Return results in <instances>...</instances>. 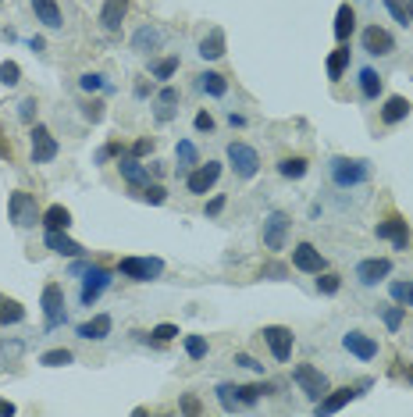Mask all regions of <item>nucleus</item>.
I'll return each instance as SVG.
<instances>
[{
  "instance_id": "nucleus-1",
  "label": "nucleus",
  "mask_w": 413,
  "mask_h": 417,
  "mask_svg": "<svg viewBox=\"0 0 413 417\" xmlns=\"http://www.w3.org/2000/svg\"><path fill=\"white\" fill-rule=\"evenodd\" d=\"M8 218L15 222V229H33V225L43 222V211H40V203H36L33 193L15 189V193L8 196Z\"/></svg>"
},
{
  "instance_id": "nucleus-2",
  "label": "nucleus",
  "mask_w": 413,
  "mask_h": 417,
  "mask_svg": "<svg viewBox=\"0 0 413 417\" xmlns=\"http://www.w3.org/2000/svg\"><path fill=\"white\" fill-rule=\"evenodd\" d=\"M275 385L271 381H257V385H218V399L225 410H236V406H253L260 396H271Z\"/></svg>"
},
{
  "instance_id": "nucleus-3",
  "label": "nucleus",
  "mask_w": 413,
  "mask_h": 417,
  "mask_svg": "<svg viewBox=\"0 0 413 417\" xmlns=\"http://www.w3.org/2000/svg\"><path fill=\"white\" fill-rule=\"evenodd\" d=\"M367 175H370V164H367L363 157H335V161H331V178H335V185H342V189L367 182Z\"/></svg>"
},
{
  "instance_id": "nucleus-4",
  "label": "nucleus",
  "mask_w": 413,
  "mask_h": 417,
  "mask_svg": "<svg viewBox=\"0 0 413 417\" xmlns=\"http://www.w3.org/2000/svg\"><path fill=\"white\" fill-rule=\"evenodd\" d=\"M118 271L132 282H153L157 275H164V261L160 257H121Z\"/></svg>"
},
{
  "instance_id": "nucleus-5",
  "label": "nucleus",
  "mask_w": 413,
  "mask_h": 417,
  "mask_svg": "<svg viewBox=\"0 0 413 417\" xmlns=\"http://www.w3.org/2000/svg\"><path fill=\"white\" fill-rule=\"evenodd\" d=\"M218 178H221V164H218V161H206V164H196V168L185 175V189H189L192 196H206V193L218 185Z\"/></svg>"
},
{
  "instance_id": "nucleus-6",
  "label": "nucleus",
  "mask_w": 413,
  "mask_h": 417,
  "mask_svg": "<svg viewBox=\"0 0 413 417\" xmlns=\"http://www.w3.org/2000/svg\"><path fill=\"white\" fill-rule=\"evenodd\" d=\"M228 164H232V171L239 175V178H253L257 171H260V157H257V150L250 146V143H228Z\"/></svg>"
},
{
  "instance_id": "nucleus-7",
  "label": "nucleus",
  "mask_w": 413,
  "mask_h": 417,
  "mask_svg": "<svg viewBox=\"0 0 413 417\" xmlns=\"http://www.w3.org/2000/svg\"><path fill=\"white\" fill-rule=\"evenodd\" d=\"M82 275H86V278H82V307H93V303L107 293V286H111V271H107V268H100V264H89Z\"/></svg>"
},
{
  "instance_id": "nucleus-8",
  "label": "nucleus",
  "mask_w": 413,
  "mask_h": 417,
  "mask_svg": "<svg viewBox=\"0 0 413 417\" xmlns=\"http://www.w3.org/2000/svg\"><path fill=\"white\" fill-rule=\"evenodd\" d=\"M43 318H47V328H57V325H65V289L57 286V282H47L43 286Z\"/></svg>"
},
{
  "instance_id": "nucleus-9",
  "label": "nucleus",
  "mask_w": 413,
  "mask_h": 417,
  "mask_svg": "<svg viewBox=\"0 0 413 417\" xmlns=\"http://www.w3.org/2000/svg\"><path fill=\"white\" fill-rule=\"evenodd\" d=\"M292 378H296V385H299V389H303V392H307L314 403H317V399H321V396L331 389V385H328V378H324V374H321L314 364H296Z\"/></svg>"
},
{
  "instance_id": "nucleus-10",
  "label": "nucleus",
  "mask_w": 413,
  "mask_h": 417,
  "mask_svg": "<svg viewBox=\"0 0 413 417\" xmlns=\"http://www.w3.org/2000/svg\"><path fill=\"white\" fill-rule=\"evenodd\" d=\"M29 139H33V164H50L57 157V150H61L57 139H54V132L47 125H33Z\"/></svg>"
},
{
  "instance_id": "nucleus-11",
  "label": "nucleus",
  "mask_w": 413,
  "mask_h": 417,
  "mask_svg": "<svg viewBox=\"0 0 413 417\" xmlns=\"http://www.w3.org/2000/svg\"><path fill=\"white\" fill-rule=\"evenodd\" d=\"M289 215L285 211H271L268 215V222H264V247L271 250V254H278V250H285V236H289Z\"/></svg>"
},
{
  "instance_id": "nucleus-12",
  "label": "nucleus",
  "mask_w": 413,
  "mask_h": 417,
  "mask_svg": "<svg viewBox=\"0 0 413 417\" xmlns=\"http://www.w3.org/2000/svg\"><path fill=\"white\" fill-rule=\"evenodd\" d=\"M260 335H264V342H268V350H271V357H275V360H282V364H285V360L292 357V342H296V335H292L285 325H268Z\"/></svg>"
},
{
  "instance_id": "nucleus-13",
  "label": "nucleus",
  "mask_w": 413,
  "mask_h": 417,
  "mask_svg": "<svg viewBox=\"0 0 413 417\" xmlns=\"http://www.w3.org/2000/svg\"><path fill=\"white\" fill-rule=\"evenodd\" d=\"M363 50H367V54H374V58H385V54H392V50H395V40H392V33H388V29H381V26H367V29H363Z\"/></svg>"
},
{
  "instance_id": "nucleus-14",
  "label": "nucleus",
  "mask_w": 413,
  "mask_h": 417,
  "mask_svg": "<svg viewBox=\"0 0 413 417\" xmlns=\"http://www.w3.org/2000/svg\"><path fill=\"white\" fill-rule=\"evenodd\" d=\"M378 239H388L395 250H409V229H406V222L399 215H392V218H385L378 225Z\"/></svg>"
},
{
  "instance_id": "nucleus-15",
  "label": "nucleus",
  "mask_w": 413,
  "mask_h": 417,
  "mask_svg": "<svg viewBox=\"0 0 413 417\" xmlns=\"http://www.w3.org/2000/svg\"><path fill=\"white\" fill-rule=\"evenodd\" d=\"M292 268H299V271H307V275H321V271H324V257H321V250H317L314 243H299V247L292 250Z\"/></svg>"
},
{
  "instance_id": "nucleus-16",
  "label": "nucleus",
  "mask_w": 413,
  "mask_h": 417,
  "mask_svg": "<svg viewBox=\"0 0 413 417\" xmlns=\"http://www.w3.org/2000/svg\"><path fill=\"white\" fill-rule=\"evenodd\" d=\"M360 396V385L353 389V385H342V389H328L321 399H317V413H338L346 403H353Z\"/></svg>"
},
{
  "instance_id": "nucleus-17",
  "label": "nucleus",
  "mask_w": 413,
  "mask_h": 417,
  "mask_svg": "<svg viewBox=\"0 0 413 417\" xmlns=\"http://www.w3.org/2000/svg\"><path fill=\"white\" fill-rule=\"evenodd\" d=\"M388 271H392V261L388 257H370V261H360L356 264V278L363 286H378L381 278H388Z\"/></svg>"
},
{
  "instance_id": "nucleus-18",
  "label": "nucleus",
  "mask_w": 413,
  "mask_h": 417,
  "mask_svg": "<svg viewBox=\"0 0 413 417\" xmlns=\"http://www.w3.org/2000/svg\"><path fill=\"white\" fill-rule=\"evenodd\" d=\"M342 346L353 353V357H360V360H374L378 357V339H370V335H363V332H346L342 335Z\"/></svg>"
},
{
  "instance_id": "nucleus-19",
  "label": "nucleus",
  "mask_w": 413,
  "mask_h": 417,
  "mask_svg": "<svg viewBox=\"0 0 413 417\" xmlns=\"http://www.w3.org/2000/svg\"><path fill=\"white\" fill-rule=\"evenodd\" d=\"M118 171H121V178L132 185V189H143L146 182H150V171L139 164V157H132V153H125V157H118Z\"/></svg>"
},
{
  "instance_id": "nucleus-20",
  "label": "nucleus",
  "mask_w": 413,
  "mask_h": 417,
  "mask_svg": "<svg viewBox=\"0 0 413 417\" xmlns=\"http://www.w3.org/2000/svg\"><path fill=\"white\" fill-rule=\"evenodd\" d=\"M128 15V0H104V8H100V26L107 33H118L121 22Z\"/></svg>"
},
{
  "instance_id": "nucleus-21",
  "label": "nucleus",
  "mask_w": 413,
  "mask_h": 417,
  "mask_svg": "<svg viewBox=\"0 0 413 417\" xmlns=\"http://www.w3.org/2000/svg\"><path fill=\"white\" fill-rule=\"evenodd\" d=\"M43 229L47 232H68L72 229V211H68L65 203L47 207V211H43Z\"/></svg>"
},
{
  "instance_id": "nucleus-22",
  "label": "nucleus",
  "mask_w": 413,
  "mask_h": 417,
  "mask_svg": "<svg viewBox=\"0 0 413 417\" xmlns=\"http://www.w3.org/2000/svg\"><path fill=\"white\" fill-rule=\"evenodd\" d=\"M199 58H203V61L225 58V29H211V33L199 40Z\"/></svg>"
},
{
  "instance_id": "nucleus-23",
  "label": "nucleus",
  "mask_w": 413,
  "mask_h": 417,
  "mask_svg": "<svg viewBox=\"0 0 413 417\" xmlns=\"http://www.w3.org/2000/svg\"><path fill=\"white\" fill-rule=\"evenodd\" d=\"M47 250H54L61 257H82L86 254V247L75 243V239H68L65 232H47Z\"/></svg>"
},
{
  "instance_id": "nucleus-24",
  "label": "nucleus",
  "mask_w": 413,
  "mask_h": 417,
  "mask_svg": "<svg viewBox=\"0 0 413 417\" xmlns=\"http://www.w3.org/2000/svg\"><path fill=\"white\" fill-rule=\"evenodd\" d=\"M33 11H36V18H40L47 29H61V26H65L57 0H33Z\"/></svg>"
},
{
  "instance_id": "nucleus-25",
  "label": "nucleus",
  "mask_w": 413,
  "mask_h": 417,
  "mask_svg": "<svg viewBox=\"0 0 413 417\" xmlns=\"http://www.w3.org/2000/svg\"><path fill=\"white\" fill-rule=\"evenodd\" d=\"M196 86L206 93V97H225L228 93V79L221 72H199L196 75Z\"/></svg>"
},
{
  "instance_id": "nucleus-26",
  "label": "nucleus",
  "mask_w": 413,
  "mask_h": 417,
  "mask_svg": "<svg viewBox=\"0 0 413 417\" xmlns=\"http://www.w3.org/2000/svg\"><path fill=\"white\" fill-rule=\"evenodd\" d=\"M353 29H356V11H353L349 4H342V8L335 11V40L346 43V40L353 36Z\"/></svg>"
},
{
  "instance_id": "nucleus-27",
  "label": "nucleus",
  "mask_w": 413,
  "mask_h": 417,
  "mask_svg": "<svg viewBox=\"0 0 413 417\" xmlns=\"http://www.w3.org/2000/svg\"><path fill=\"white\" fill-rule=\"evenodd\" d=\"M406 114H409V100L406 97H388L385 107H381V121L385 125H399Z\"/></svg>"
},
{
  "instance_id": "nucleus-28",
  "label": "nucleus",
  "mask_w": 413,
  "mask_h": 417,
  "mask_svg": "<svg viewBox=\"0 0 413 417\" xmlns=\"http://www.w3.org/2000/svg\"><path fill=\"white\" fill-rule=\"evenodd\" d=\"M111 314H97L93 321H86V325H79V339H107L111 335Z\"/></svg>"
},
{
  "instance_id": "nucleus-29",
  "label": "nucleus",
  "mask_w": 413,
  "mask_h": 417,
  "mask_svg": "<svg viewBox=\"0 0 413 417\" xmlns=\"http://www.w3.org/2000/svg\"><path fill=\"white\" fill-rule=\"evenodd\" d=\"M307 171H310L307 157H282V161H278V175H282V178H292V182H296V178H303Z\"/></svg>"
},
{
  "instance_id": "nucleus-30",
  "label": "nucleus",
  "mask_w": 413,
  "mask_h": 417,
  "mask_svg": "<svg viewBox=\"0 0 413 417\" xmlns=\"http://www.w3.org/2000/svg\"><path fill=\"white\" fill-rule=\"evenodd\" d=\"M26 321V307L18 300H0V325H22Z\"/></svg>"
},
{
  "instance_id": "nucleus-31",
  "label": "nucleus",
  "mask_w": 413,
  "mask_h": 417,
  "mask_svg": "<svg viewBox=\"0 0 413 417\" xmlns=\"http://www.w3.org/2000/svg\"><path fill=\"white\" fill-rule=\"evenodd\" d=\"M360 93H363L367 100H378V93H381V75H378L374 68H363V72H360Z\"/></svg>"
},
{
  "instance_id": "nucleus-32",
  "label": "nucleus",
  "mask_w": 413,
  "mask_h": 417,
  "mask_svg": "<svg viewBox=\"0 0 413 417\" xmlns=\"http://www.w3.org/2000/svg\"><path fill=\"white\" fill-rule=\"evenodd\" d=\"M75 360V353L72 350H65V346H57V350H47L43 357H40V364L43 367H68Z\"/></svg>"
},
{
  "instance_id": "nucleus-33",
  "label": "nucleus",
  "mask_w": 413,
  "mask_h": 417,
  "mask_svg": "<svg viewBox=\"0 0 413 417\" xmlns=\"http://www.w3.org/2000/svg\"><path fill=\"white\" fill-rule=\"evenodd\" d=\"M157 43H160V33H157L153 26H143V29L132 36V47H136V50H153Z\"/></svg>"
},
{
  "instance_id": "nucleus-34",
  "label": "nucleus",
  "mask_w": 413,
  "mask_h": 417,
  "mask_svg": "<svg viewBox=\"0 0 413 417\" xmlns=\"http://www.w3.org/2000/svg\"><path fill=\"white\" fill-rule=\"evenodd\" d=\"M346 65H349V47H338V50H331V58H328V79H342Z\"/></svg>"
},
{
  "instance_id": "nucleus-35",
  "label": "nucleus",
  "mask_w": 413,
  "mask_h": 417,
  "mask_svg": "<svg viewBox=\"0 0 413 417\" xmlns=\"http://www.w3.org/2000/svg\"><path fill=\"white\" fill-rule=\"evenodd\" d=\"M175 153H178V164H182V168H196V164H199V153H196V146H192L189 139H178Z\"/></svg>"
},
{
  "instance_id": "nucleus-36",
  "label": "nucleus",
  "mask_w": 413,
  "mask_h": 417,
  "mask_svg": "<svg viewBox=\"0 0 413 417\" xmlns=\"http://www.w3.org/2000/svg\"><path fill=\"white\" fill-rule=\"evenodd\" d=\"M342 289V278L335 275V271H321V278H317V293L321 296H335Z\"/></svg>"
},
{
  "instance_id": "nucleus-37",
  "label": "nucleus",
  "mask_w": 413,
  "mask_h": 417,
  "mask_svg": "<svg viewBox=\"0 0 413 417\" xmlns=\"http://www.w3.org/2000/svg\"><path fill=\"white\" fill-rule=\"evenodd\" d=\"M388 293H392V300H395V303L413 307V282H392V286H388Z\"/></svg>"
},
{
  "instance_id": "nucleus-38",
  "label": "nucleus",
  "mask_w": 413,
  "mask_h": 417,
  "mask_svg": "<svg viewBox=\"0 0 413 417\" xmlns=\"http://www.w3.org/2000/svg\"><path fill=\"white\" fill-rule=\"evenodd\" d=\"M206 339L203 335H185V353H189V360H203L206 357Z\"/></svg>"
},
{
  "instance_id": "nucleus-39",
  "label": "nucleus",
  "mask_w": 413,
  "mask_h": 417,
  "mask_svg": "<svg viewBox=\"0 0 413 417\" xmlns=\"http://www.w3.org/2000/svg\"><path fill=\"white\" fill-rule=\"evenodd\" d=\"M0 82H4V86H18V82H22L18 61H4V65H0Z\"/></svg>"
},
{
  "instance_id": "nucleus-40",
  "label": "nucleus",
  "mask_w": 413,
  "mask_h": 417,
  "mask_svg": "<svg viewBox=\"0 0 413 417\" xmlns=\"http://www.w3.org/2000/svg\"><path fill=\"white\" fill-rule=\"evenodd\" d=\"M385 8H388V15H392L399 26H409V22H413V15H409V8L402 4V0H385Z\"/></svg>"
},
{
  "instance_id": "nucleus-41",
  "label": "nucleus",
  "mask_w": 413,
  "mask_h": 417,
  "mask_svg": "<svg viewBox=\"0 0 413 417\" xmlns=\"http://www.w3.org/2000/svg\"><path fill=\"white\" fill-rule=\"evenodd\" d=\"M111 157H125V143H121V139H111L107 146L97 150V164H104V161H111Z\"/></svg>"
},
{
  "instance_id": "nucleus-42",
  "label": "nucleus",
  "mask_w": 413,
  "mask_h": 417,
  "mask_svg": "<svg viewBox=\"0 0 413 417\" xmlns=\"http://www.w3.org/2000/svg\"><path fill=\"white\" fill-rule=\"evenodd\" d=\"M175 72H178V58H164L153 65V79H171Z\"/></svg>"
},
{
  "instance_id": "nucleus-43",
  "label": "nucleus",
  "mask_w": 413,
  "mask_h": 417,
  "mask_svg": "<svg viewBox=\"0 0 413 417\" xmlns=\"http://www.w3.org/2000/svg\"><path fill=\"white\" fill-rule=\"evenodd\" d=\"M139 196H143L146 203H164V200H167V193H164V185H157V182H153V185L146 182V185L139 189Z\"/></svg>"
},
{
  "instance_id": "nucleus-44",
  "label": "nucleus",
  "mask_w": 413,
  "mask_h": 417,
  "mask_svg": "<svg viewBox=\"0 0 413 417\" xmlns=\"http://www.w3.org/2000/svg\"><path fill=\"white\" fill-rule=\"evenodd\" d=\"M402 318H406V307L399 303V307H388L385 310V325H388V332H395L399 325H402Z\"/></svg>"
},
{
  "instance_id": "nucleus-45",
  "label": "nucleus",
  "mask_w": 413,
  "mask_h": 417,
  "mask_svg": "<svg viewBox=\"0 0 413 417\" xmlns=\"http://www.w3.org/2000/svg\"><path fill=\"white\" fill-rule=\"evenodd\" d=\"M150 335H153L157 342H171V339H175V335H182V332H178V325H157Z\"/></svg>"
},
{
  "instance_id": "nucleus-46",
  "label": "nucleus",
  "mask_w": 413,
  "mask_h": 417,
  "mask_svg": "<svg viewBox=\"0 0 413 417\" xmlns=\"http://www.w3.org/2000/svg\"><path fill=\"white\" fill-rule=\"evenodd\" d=\"M82 114H86L93 125H97V121H104V100H89V104L82 107Z\"/></svg>"
},
{
  "instance_id": "nucleus-47",
  "label": "nucleus",
  "mask_w": 413,
  "mask_h": 417,
  "mask_svg": "<svg viewBox=\"0 0 413 417\" xmlns=\"http://www.w3.org/2000/svg\"><path fill=\"white\" fill-rule=\"evenodd\" d=\"M192 125H196V132H214V118L206 114V111H199V114L192 118Z\"/></svg>"
},
{
  "instance_id": "nucleus-48",
  "label": "nucleus",
  "mask_w": 413,
  "mask_h": 417,
  "mask_svg": "<svg viewBox=\"0 0 413 417\" xmlns=\"http://www.w3.org/2000/svg\"><path fill=\"white\" fill-rule=\"evenodd\" d=\"M157 104H160V107H175V104H178V90H175V86H164L160 97H157Z\"/></svg>"
},
{
  "instance_id": "nucleus-49",
  "label": "nucleus",
  "mask_w": 413,
  "mask_h": 417,
  "mask_svg": "<svg viewBox=\"0 0 413 417\" xmlns=\"http://www.w3.org/2000/svg\"><path fill=\"white\" fill-rule=\"evenodd\" d=\"M153 146H157V143L143 136V139H136V143H132V157H146V153H153Z\"/></svg>"
},
{
  "instance_id": "nucleus-50",
  "label": "nucleus",
  "mask_w": 413,
  "mask_h": 417,
  "mask_svg": "<svg viewBox=\"0 0 413 417\" xmlns=\"http://www.w3.org/2000/svg\"><path fill=\"white\" fill-rule=\"evenodd\" d=\"M285 275H289L285 264H264L260 268V278H285Z\"/></svg>"
},
{
  "instance_id": "nucleus-51",
  "label": "nucleus",
  "mask_w": 413,
  "mask_h": 417,
  "mask_svg": "<svg viewBox=\"0 0 413 417\" xmlns=\"http://www.w3.org/2000/svg\"><path fill=\"white\" fill-rule=\"evenodd\" d=\"M0 161H8V164L15 161V146H11V139L4 136V129H0Z\"/></svg>"
},
{
  "instance_id": "nucleus-52",
  "label": "nucleus",
  "mask_w": 413,
  "mask_h": 417,
  "mask_svg": "<svg viewBox=\"0 0 413 417\" xmlns=\"http://www.w3.org/2000/svg\"><path fill=\"white\" fill-rule=\"evenodd\" d=\"M79 86H82L86 93H93V90H100V86H104V79H100V75H93V72H86V75L79 79Z\"/></svg>"
},
{
  "instance_id": "nucleus-53",
  "label": "nucleus",
  "mask_w": 413,
  "mask_h": 417,
  "mask_svg": "<svg viewBox=\"0 0 413 417\" xmlns=\"http://www.w3.org/2000/svg\"><path fill=\"white\" fill-rule=\"evenodd\" d=\"M18 114H22V121H29V125H33V118H36V100H22Z\"/></svg>"
},
{
  "instance_id": "nucleus-54",
  "label": "nucleus",
  "mask_w": 413,
  "mask_h": 417,
  "mask_svg": "<svg viewBox=\"0 0 413 417\" xmlns=\"http://www.w3.org/2000/svg\"><path fill=\"white\" fill-rule=\"evenodd\" d=\"M236 364H239V367H250V371H264V364H257L250 353H236Z\"/></svg>"
},
{
  "instance_id": "nucleus-55",
  "label": "nucleus",
  "mask_w": 413,
  "mask_h": 417,
  "mask_svg": "<svg viewBox=\"0 0 413 417\" xmlns=\"http://www.w3.org/2000/svg\"><path fill=\"white\" fill-rule=\"evenodd\" d=\"M178 410H182V413H199L203 406H199V399H196V396H185V399L178 403Z\"/></svg>"
},
{
  "instance_id": "nucleus-56",
  "label": "nucleus",
  "mask_w": 413,
  "mask_h": 417,
  "mask_svg": "<svg viewBox=\"0 0 413 417\" xmlns=\"http://www.w3.org/2000/svg\"><path fill=\"white\" fill-rule=\"evenodd\" d=\"M221 211H225V196H214L211 203H206V215H211V218H214V215H221Z\"/></svg>"
},
{
  "instance_id": "nucleus-57",
  "label": "nucleus",
  "mask_w": 413,
  "mask_h": 417,
  "mask_svg": "<svg viewBox=\"0 0 413 417\" xmlns=\"http://www.w3.org/2000/svg\"><path fill=\"white\" fill-rule=\"evenodd\" d=\"M15 413V403L11 399H0V417H11Z\"/></svg>"
},
{
  "instance_id": "nucleus-58",
  "label": "nucleus",
  "mask_w": 413,
  "mask_h": 417,
  "mask_svg": "<svg viewBox=\"0 0 413 417\" xmlns=\"http://www.w3.org/2000/svg\"><path fill=\"white\" fill-rule=\"evenodd\" d=\"M228 121H232V129H243V125H246V118H243V114H236V111L228 114Z\"/></svg>"
},
{
  "instance_id": "nucleus-59",
  "label": "nucleus",
  "mask_w": 413,
  "mask_h": 417,
  "mask_svg": "<svg viewBox=\"0 0 413 417\" xmlns=\"http://www.w3.org/2000/svg\"><path fill=\"white\" fill-rule=\"evenodd\" d=\"M406 378H409V381H413V364H409V371H406Z\"/></svg>"
},
{
  "instance_id": "nucleus-60",
  "label": "nucleus",
  "mask_w": 413,
  "mask_h": 417,
  "mask_svg": "<svg viewBox=\"0 0 413 417\" xmlns=\"http://www.w3.org/2000/svg\"><path fill=\"white\" fill-rule=\"evenodd\" d=\"M409 15H413V0H409Z\"/></svg>"
},
{
  "instance_id": "nucleus-61",
  "label": "nucleus",
  "mask_w": 413,
  "mask_h": 417,
  "mask_svg": "<svg viewBox=\"0 0 413 417\" xmlns=\"http://www.w3.org/2000/svg\"><path fill=\"white\" fill-rule=\"evenodd\" d=\"M0 300H4V296H0Z\"/></svg>"
}]
</instances>
